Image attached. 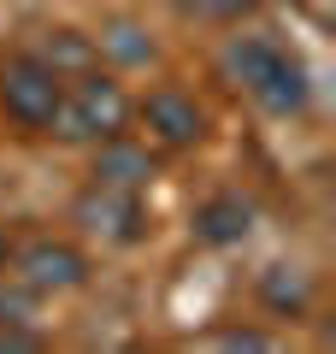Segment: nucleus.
Masks as SVG:
<instances>
[{
  "label": "nucleus",
  "mask_w": 336,
  "mask_h": 354,
  "mask_svg": "<svg viewBox=\"0 0 336 354\" xmlns=\"http://www.w3.org/2000/svg\"><path fill=\"white\" fill-rule=\"evenodd\" d=\"M224 71L236 77L272 118H295V113L312 106L307 65H301L283 41H272V36H236L230 48H224Z\"/></svg>",
  "instance_id": "obj_1"
},
{
  "label": "nucleus",
  "mask_w": 336,
  "mask_h": 354,
  "mask_svg": "<svg viewBox=\"0 0 336 354\" xmlns=\"http://www.w3.org/2000/svg\"><path fill=\"white\" fill-rule=\"evenodd\" d=\"M207 342H212V348H277L272 330H254V325H218Z\"/></svg>",
  "instance_id": "obj_13"
},
{
  "label": "nucleus",
  "mask_w": 336,
  "mask_h": 354,
  "mask_svg": "<svg viewBox=\"0 0 336 354\" xmlns=\"http://www.w3.org/2000/svg\"><path fill=\"white\" fill-rule=\"evenodd\" d=\"M254 201L236 189H218L207 195V201L195 207V218H189V230H195V242H207V248H242V242L254 236Z\"/></svg>",
  "instance_id": "obj_8"
},
{
  "label": "nucleus",
  "mask_w": 336,
  "mask_h": 354,
  "mask_svg": "<svg viewBox=\"0 0 336 354\" xmlns=\"http://www.w3.org/2000/svg\"><path fill=\"white\" fill-rule=\"evenodd\" d=\"M12 272L36 295H71L88 283V254L65 236H36L24 248H12Z\"/></svg>",
  "instance_id": "obj_5"
},
{
  "label": "nucleus",
  "mask_w": 336,
  "mask_h": 354,
  "mask_svg": "<svg viewBox=\"0 0 336 354\" xmlns=\"http://www.w3.org/2000/svg\"><path fill=\"white\" fill-rule=\"evenodd\" d=\"M260 307L277 319H301L312 307V278L295 266H265L260 272Z\"/></svg>",
  "instance_id": "obj_10"
},
{
  "label": "nucleus",
  "mask_w": 336,
  "mask_h": 354,
  "mask_svg": "<svg viewBox=\"0 0 336 354\" xmlns=\"http://www.w3.org/2000/svg\"><path fill=\"white\" fill-rule=\"evenodd\" d=\"M254 6H260V0H183V12L207 18V24H242Z\"/></svg>",
  "instance_id": "obj_12"
},
{
  "label": "nucleus",
  "mask_w": 336,
  "mask_h": 354,
  "mask_svg": "<svg viewBox=\"0 0 336 354\" xmlns=\"http://www.w3.org/2000/svg\"><path fill=\"white\" fill-rule=\"evenodd\" d=\"M95 48H100V59H112V65H148L153 53H160L153 36L136 24V18H112V24L95 36Z\"/></svg>",
  "instance_id": "obj_11"
},
{
  "label": "nucleus",
  "mask_w": 336,
  "mask_h": 354,
  "mask_svg": "<svg viewBox=\"0 0 336 354\" xmlns=\"http://www.w3.org/2000/svg\"><path fill=\"white\" fill-rule=\"evenodd\" d=\"M136 118H142V130H148L160 148H171V153L207 142V113H200V101H195V95H183V88H171V83L153 88V95H142Z\"/></svg>",
  "instance_id": "obj_6"
},
{
  "label": "nucleus",
  "mask_w": 336,
  "mask_h": 354,
  "mask_svg": "<svg viewBox=\"0 0 336 354\" xmlns=\"http://www.w3.org/2000/svg\"><path fill=\"white\" fill-rule=\"evenodd\" d=\"M36 290H24V283H18L12 295H0V325H36Z\"/></svg>",
  "instance_id": "obj_14"
},
{
  "label": "nucleus",
  "mask_w": 336,
  "mask_h": 354,
  "mask_svg": "<svg viewBox=\"0 0 336 354\" xmlns=\"http://www.w3.org/2000/svg\"><path fill=\"white\" fill-rule=\"evenodd\" d=\"M6 266H12V236L0 230V278H6Z\"/></svg>",
  "instance_id": "obj_16"
},
{
  "label": "nucleus",
  "mask_w": 336,
  "mask_h": 354,
  "mask_svg": "<svg viewBox=\"0 0 336 354\" xmlns=\"http://www.w3.org/2000/svg\"><path fill=\"white\" fill-rule=\"evenodd\" d=\"M0 348H41L36 325H0Z\"/></svg>",
  "instance_id": "obj_15"
},
{
  "label": "nucleus",
  "mask_w": 336,
  "mask_h": 354,
  "mask_svg": "<svg viewBox=\"0 0 336 354\" xmlns=\"http://www.w3.org/2000/svg\"><path fill=\"white\" fill-rule=\"evenodd\" d=\"M71 218L88 230V236L112 242V248H136L148 236V201L136 189H112V183H88L71 201Z\"/></svg>",
  "instance_id": "obj_4"
},
{
  "label": "nucleus",
  "mask_w": 336,
  "mask_h": 354,
  "mask_svg": "<svg viewBox=\"0 0 336 354\" xmlns=\"http://www.w3.org/2000/svg\"><path fill=\"white\" fill-rule=\"evenodd\" d=\"M153 177H160V160H153L148 142H136L130 130H124V136L95 142V165H88V183H112V189H136V195H148Z\"/></svg>",
  "instance_id": "obj_7"
},
{
  "label": "nucleus",
  "mask_w": 336,
  "mask_h": 354,
  "mask_svg": "<svg viewBox=\"0 0 336 354\" xmlns=\"http://www.w3.org/2000/svg\"><path fill=\"white\" fill-rule=\"evenodd\" d=\"M41 65H48L59 83H71V77H83V71H95L100 65V48H95V36H83V30H71V24H59V30H41V41L36 48Z\"/></svg>",
  "instance_id": "obj_9"
},
{
  "label": "nucleus",
  "mask_w": 336,
  "mask_h": 354,
  "mask_svg": "<svg viewBox=\"0 0 336 354\" xmlns=\"http://www.w3.org/2000/svg\"><path fill=\"white\" fill-rule=\"evenodd\" d=\"M130 118H136V101L124 95V83H118L112 71H100V65H95V71L71 77V83L59 88V113H53L48 136L95 148V142H106V136H124Z\"/></svg>",
  "instance_id": "obj_2"
},
{
  "label": "nucleus",
  "mask_w": 336,
  "mask_h": 354,
  "mask_svg": "<svg viewBox=\"0 0 336 354\" xmlns=\"http://www.w3.org/2000/svg\"><path fill=\"white\" fill-rule=\"evenodd\" d=\"M59 88L65 83L30 48L0 59V113H6L12 130H24V136H48L53 113H59Z\"/></svg>",
  "instance_id": "obj_3"
}]
</instances>
